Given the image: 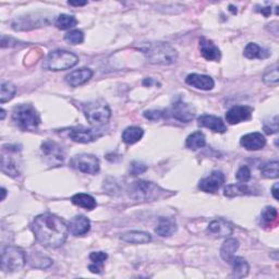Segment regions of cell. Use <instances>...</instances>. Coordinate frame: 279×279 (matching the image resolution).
Here are the masks:
<instances>
[{"instance_id": "cell-10", "label": "cell", "mask_w": 279, "mask_h": 279, "mask_svg": "<svg viewBox=\"0 0 279 279\" xmlns=\"http://www.w3.org/2000/svg\"><path fill=\"white\" fill-rule=\"evenodd\" d=\"M103 135L101 129H87L84 127H76L70 129L69 136L77 143H90Z\"/></svg>"}, {"instance_id": "cell-23", "label": "cell", "mask_w": 279, "mask_h": 279, "mask_svg": "<svg viewBox=\"0 0 279 279\" xmlns=\"http://www.w3.org/2000/svg\"><path fill=\"white\" fill-rule=\"evenodd\" d=\"M155 231H156L157 235L160 237H170L177 231V224L171 218L161 217Z\"/></svg>"}, {"instance_id": "cell-28", "label": "cell", "mask_w": 279, "mask_h": 279, "mask_svg": "<svg viewBox=\"0 0 279 279\" xmlns=\"http://www.w3.org/2000/svg\"><path fill=\"white\" fill-rule=\"evenodd\" d=\"M205 144H206L205 135L200 131L190 134L189 136H188L187 141H185V146L193 151L204 147Z\"/></svg>"}, {"instance_id": "cell-32", "label": "cell", "mask_w": 279, "mask_h": 279, "mask_svg": "<svg viewBox=\"0 0 279 279\" xmlns=\"http://www.w3.org/2000/svg\"><path fill=\"white\" fill-rule=\"evenodd\" d=\"M17 93V87L10 82H3L0 86V103L4 104L6 102H9Z\"/></svg>"}, {"instance_id": "cell-42", "label": "cell", "mask_w": 279, "mask_h": 279, "mask_svg": "<svg viewBox=\"0 0 279 279\" xmlns=\"http://www.w3.org/2000/svg\"><path fill=\"white\" fill-rule=\"evenodd\" d=\"M143 115L146 119L153 121H157L166 116L165 112H161V110H146Z\"/></svg>"}, {"instance_id": "cell-6", "label": "cell", "mask_w": 279, "mask_h": 279, "mask_svg": "<svg viewBox=\"0 0 279 279\" xmlns=\"http://www.w3.org/2000/svg\"><path fill=\"white\" fill-rule=\"evenodd\" d=\"M83 113L90 125L95 126L107 123L110 117H112V110H110L107 104L102 100L86 103L83 106Z\"/></svg>"}, {"instance_id": "cell-26", "label": "cell", "mask_w": 279, "mask_h": 279, "mask_svg": "<svg viewBox=\"0 0 279 279\" xmlns=\"http://www.w3.org/2000/svg\"><path fill=\"white\" fill-rule=\"evenodd\" d=\"M144 131L140 127H128L125 131L122 132V141L126 144H134L143 138Z\"/></svg>"}, {"instance_id": "cell-40", "label": "cell", "mask_w": 279, "mask_h": 279, "mask_svg": "<svg viewBox=\"0 0 279 279\" xmlns=\"http://www.w3.org/2000/svg\"><path fill=\"white\" fill-rule=\"evenodd\" d=\"M264 130L267 134H274L278 132V117L275 116L274 119L264 122Z\"/></svg>"}, {"instance_id": "cell-39", "label": "cell", "mask_w": 279, "mask_h": 279, "mask_svg": "<svg viewBox=\"0 0 279 279\" xmlns=\"http://www.w3.org/2000/svg\"><path fill=\"white\" fill-rule=\"evenodd\" d=\"M236 178L240 182H248V181L251 180V170L248 166H242L240 169L238 170Z\"/></svg>"}, {"instance_id": "cell-37", "label": "cell", "mask_w": 279, "mask_h": 279, "mask_svg": "<svg viewBox=\"0 0 279 279\" xmlns=\"http://www.w3.org/2000/svg\"><path fill=\"white\" fill-rule=\"evenodd\" d=\"M278 80H279V74H278L277 66L269 69L268 71H266L263 76V81L266 84H276V83H278Z\"/></svg>"}, {"instance_id": "cell-13", "label": "cell", "mask_w": 279, "mask_h": 279, "mask_svg": "<svg viewBox=\"0 0 279 279\" xmlns=\"http://www.w3.org/2000/svg\"><path fill=\"white\" fill-rule=\"evenodd\" d=\"M42 151L45 154L50 163L53 165H59L62 164L64 159V153L62 147L58 145L54 141H46L42 144Z\"/></svg>"}, {"instance_id": "cell-31", "label": "cell", "mask_w": 279, "mask_h": 279, "mask_svg": "<svg viewBox=\"0 0 279 279\" xmlns=\"http://www.w3.org/2000/svg\"><path fill=\"white\" fill-rule=\"evenodd\" d=\"M261 218H262V222L265 226L272 227V226H275L277 224L278 212H277L275 207L267 206L262 211Z\"/></svg>"}, {"instance_id": "cell-46", "label": "cell", "mask_w": 279, "mask_h": 279, "mask_svg": "<svg viewBox=\"0 0 279 279\" xmlns=\"http://www.w3.org/2000/svg\"><path fill=\"white\" fill-rule=\"evenodd\" d=\"M258 11L261 12L262 15H264L265 17H268L271 14V9L270 8H263L262 10H258Z\"/></svg>"}, {"instance_id": "cell-5", "label": "cell", "mask_w": 279, "mask_h": 279, "mask_svg": "<svg viewBox=\"0 0 279 279\" xmlns=\"http://www.w3.org/2000/svg\"><path fill=\"white\" fill-rule=\"evenodd\" d=\"M79 62V57L67 50H54L48 54L44 63V68L49 71L68 70L76 66Z\"/></svg>"}, {"instance_id": "cell-8", "label": "cell", "mask_w": 279, "mask_h": 279, "mask_svg": "<svg viewBox=\"0 0 279 279\" xmlns=\"http://www.w3.org/2000/svg\"><path fill=\"white\" fill-rule=\"evenodd\" d=\"M70 166L83 173L96 174L100 171V160L92 154H80L71 159Z\"/></svg>"}, {"instance_id": "cell-47", "label": "cell", "mask_w": 279, "mask_h": 279, "mask_svg": "<svg viewBox=\"0 0 279 279\" xmlns=\"http://www.w3.org/2000/svg\"><path fill=\"white\" fill-rule=\"evenodd\" d=\"M152 83H153V80L151 79V77H150V79H146V80H144V81H143V84H144V85H148V86L152 85Z\"/></svg>"}, {"instance_id": "cell-34", "label": "cell", "mask_w": 279, "mask_h": 279, "mask_svg": "<svg viewBox=\"0 0 279 279\" xmlns=\"http://www.w3.org/2000/svg\"><path fill=\"white\" fill-rule=\"evenodd\" d=\"M77 24L76 19L73 16L60 15L56 20V27L59 30H69L72 29Z\"/></svg>"}, {"instance_id": "cell-15", "label": "cell", "mask_w": 279, "mask_h": 279, "mask_svg": "<svg viewBox=\"0 0 279 279\" xmlns=\"http://www.w3.org/2000/svg\"><path fill=\"white\" fill-rule=\"evenodd\" d=\"M198 122H199V126L210 129L213 132L225 133L227 131V126L225 125L223 119L216 116L202 115L201 117H199Z\"/></svg>"}, {"instance_id": "cell-41", "label": "cell", "mask_w": 279, "mask_h": 279, "mask_svg": "<svg viewBox=\"0 0 279 279\" xmlns=\"http://www.w3.org/2000/svg\"><path fill=\"white\" fill-rule=\"evenodd\" d=\"M147 170V166L140 163V161H133L131 164V168H130V173L132 176H138V174L143 173Z\"/></svg>"}, {"instance_id": "cell-49", "label": "cell", "mask_w": 279, "mask_h": 279, "mask_svg": "<svg viewBox=\"0 0 279 279\" xmlns=\"http://www.w3.org/2000/svg\"><path fill=\"white\" fill-rule=\"evenodd\" d=\"M5 116H6V112L4 109H2V120L5 119Z\"/></svg>"}, {"instance_id": "cell-3", "label": "cell", "mask_w": 279, "mask_h": 279, "mask_svg": "<svg viewBox=\"0 0 279 279\" xmlns=\"http://www.w3.org/2000/svg\"><path fill=\"white\" fill-rule=\"evenodd\" d=\"M12 120L24 131H34L40 126L41 118L36 109L32 105L21 104L12 112Z\"/></svg>"}, {"instance_id": "cell-44", "label": "cell", "mask_w": 279, "mask_h": 279, "mask_svg": "<svg viewBox=\"0 0 279 279\" xmlns=\"http://www.w3.org/2000/svg\"><path fill=\"white\" fill-rule=\"evenodd\" d=\"M278 187L279 184L278 183H275L274 187H272V189H271V194H272V197H274L275 200H278Z\"/></svg>"}, {"instance_id": "cell-35", "label": "cell", "mask_w": 279, "mask_h": 279, "mask_svg": "<svg viewBox=\"0 0 279 279\" xmlns=\"http://www.w3.org/2000/svg\"><path fill=\"white\" fill-rule=\"evenodd\" d=\"M278 167H279V163H278L277 160L270 161V163L265 164L261 168L262 176L264 178H267V179H276V178H278Z\"/></svg>"}, {"instance_id": "cell-18", "label": "cell", "mask_w": 279, "mask_h": 279, "mask_svg": "<svg viewBox=\"0 0 279 279\" xmlns=\"http://www.w3.org/2000/svg\"><path fill=\"white\" fill-rule=\"evenodd\" d=\"M90 229V222L88 218L83 215H77L71 219L69 224V231L75 237L86 235Z\"/></svg>"}, {"instance_id": "cell-29", "label": "cell", "mask_w": 279, "mask_h": 279, "mask_svg": "<svg viewBox=\"0 0 279 279\" xmlns=\"http://www.w3.org/2000/svg\"><path fill=\"white\" fill-rule=\"evenodd\" d=\"M238 249H239L238 240L232 239V238L227 239L224 242L222 249H220V255H222L224 261L227 262V259L230 258L233 254H235Z\"/></svg>"}, {"instance_id": "cell-9", "label": "cell", "mask_w": 279, "mask_h": 279, "mask_svg": "<svg viewBox=\"0 0 279 279\" xmlns=\"http://www.w3.org/2000/svg\"><path fill=\"white\" fill-rule=\"evenodd\" d=\"M167 113L176 120L188 123L192 121L194 119V117H196V108H194L192 105H190V104L184 103L181 100H178L177 102H174L172 104L171 108L168 110Z\"/></svg>"}, {"instance_id": "cell-43", "label": "cell", "mask_w": 279, "mask_h": 279, "mask_svg": "<svg viewBox=\"0 0 279 279\" xmlns=\"http://www.w3.org/2000/svg\"><path fill=\"white\" fill-rule=\"evenodd\" d=\"M88 269L94 272V274H101V271H102V267H100V266H97L95 264H90L88 266Z\"/></svg>"}, {"instance_id": "cell-11", "label": "cell", "mask_w": 279, "mask_h": 279, "mask_svg": "<svg viewBox=\"0 0 279 279\" xmlns=\"http://www.w3.org/2000/svg\"><path fill=\"white\" fill-rule=\"evenodd\" d=\"M225 182V174L222 171H213L209 177L200 181L199 189L206 193H215Z\"/></svg>"}, {"instance_id": "cell-36", "label": "cell", "mask_w": 279, "mask_h": 279, "mask_svg": "<svg viewBox=\"0 0 279 279\" xmlns=\"http://www.w3.org/2000/svg\"><path fill=\"white\" fill-rule=\"evenodd\" d=\"M64 40L71 45H79L84 41V33L80 30L70 31L69 33L64 35Z\"/></svg>"}, {"instance_id": "cell-17", "label": "cell", "mask_w": 279, "mask_h": 279, "mask_svg": "<svg viewBox=\"0 0 279 279\" xmlns=\"http://www.w3.org/2000/svg\"><path fill=\"white\" fill-rule=\"evenodd\" d=\"M93 76V71L87 68H82L79 70H74L72 72L66 75V82L70 86L76 87L82 84L89 81L90 77Z\"/></svg>"}, {"instance_id": "cell-24", "label": "cell", "mask_w": 279, "mask_h": 279, "mask_svg": "<svg viewBox=\"0 0 279 279\" xmlns=\"http://www.w3.org/2000/svg\"><path fill=\"white\" fill-rule=\"evenodd\" d=\"M243 55L248 59H266V58L270 56V53L269 50L259 47L255 43H250L244 48Z\"/></svg>"}, {"instance_id": "cell-20", "label": "cell", "mask_w": 279, "mask_h": 279, "mask_svg": "<svg viewBox=\"0 0 279 279\" xmlns=\"http://www.w3.org/2000/svg\"><path fill=\"white\" fill-rule=\"evenodd\" d=\"M200 50L202 56L209 61H218L222 57L220 50L216 45L204 37L200 40Z\"/></svg>"}, {"instance_id": "cell-1", "label": "cell", "mask_w": 279, "mask_h": 279, "mask_svg": "<svg viewBox=\"0 0 279 279\" xmlns=\"http://www.w3.org/2000/svg\"><path fill=\"white\" fill-rule=\"evenodd\" d=\"M31 227L37 241L46 248H59L68 238L69 226L54 214L38 215Z\"/></svg>"}, {"instance_id": "cell-38", "label": "cell", "mask_w": 279, "mask_h": 279, "mask_svg": "<svg viewBox=\"0 0 279 279\" xmlns=\"http://www.w3.org/2000/svg\"><path fill=\"white\" fill-rule=\"evenodd\" d=\"M107 258H108V255L106 252H102V251L101 252H92L89 254V259L93 262L92 264L100 266V267H102V268H103L104 262H105Z\"/></svg>"}, {"instance_id": "cell-2", "label": "cell", "mask_w": 279, "mask_h": 279, "mask_svg": "<svg viewBox=\"0 0 279 279\" xmlns=\"http://www.w3.org/2000/svg\"><path fill=\"white\" fill-rule=\"evenodd\" d=\"M146 60L152 64L170 66L178 59V53L171 45L164 42H152L143 44L139 48Z\"/></svg>"}, {"instance_id": "cell-7", "label": "cell", "mask_w": 279, "mask_h": 279, "mask_svg": "<svg viewBox=\"0 0 279 279\" xmlns=\"http://www.w3.org/2000/svg\"><path fill=\"white\" fill-rule=\"evenodd\" d=\"M27 263V255L22 249L17 246H7L2 254V269L6 272L20 270Z\"/></svg>"}, {"instance_id": "cell-22", "label": "cell", "mask_w": 279, "mask_h": 279, "mask_svg": "<svg viewBox=\"0 0 279 279\" xmlns=\"http://www.w3.org/2000/svg\"><path fill=\"white\" fill-rule=\"evenodd\" d=\"M120 239L122 241L131 244H144L152 241V237L150 233L144 231H129L123 233Z\"/></svg>"}, {"instance_id": "cell-16", "label": "cell", "mask_w": 279, "mask_h": 279, "mask_svg": "<svg viewBox=\"0 0 279 279\" xmlns=\"http://www.w3.org/2000/svg\"><path fill=\"white\" fill-rule=\"evenodd\" d=\"M185 83L194 88L202 89V90H211L215 83L211 76L199 73H191L187 76Z\"/></svg>"}, {"instance_id": "cell-4", "label": "cell", "mask_w": 279, "mask_h": 279, "mask_svg": "<svg viewBox=\"0 0 279 279\" xmlns=\"http://www.w3.org/2000/svg\"><path fill=\"white\" fill-rule=\"evenodd\" d=\"M165 192L166 191L157 184L145 180L135 181V182L130 185L129 189L130 197L136 201H142V202L159 199L164 196Z\"/></svg>"}, {"instance_id": "cell-14", "label": "cell", "mask_w": 279, "mask_h": 279, "mask_svg": "<svg viewBox=\"0 0 279 279\" xmlns=\"http://www.w3.org/2000/svg\"><path fill=\"white\" fill-rule=\"evenodd\" d=\"M240 144L248 151H258L262 150L265 146L266 139L265 136L259 132L248 133L242 136L241 140H240Z\"/></svg>"}, {"instance_id": "cell-12", "label": "cell", "mask_w": 279, "mask_h": 279, "mask_svg": "<svg viewBox=\"0 0 279 279\" xmlns=\"http://www.w3.org/2000/svg\"><path fill=\"white\" fill-rule=\"evenodd\" d=\"M253 108L249 106H233L226 114V120L229 125H238L240 122L250 120Z\"/></svg>"}, {"instance_id": "cell-48", "label": "cell", "mask_w": 279, "mask_h": 279, "mask_svg": "<svg viewBox=\"0 0 279 279\" xmlns=\"http://www.w3.org/2000/svg\"><path fill=\"white\" fill-rule=\"evenodd\" d=\"M2 193H3L2 201H4V200H5V198H6V194H7V191H6V189H5V188H2Z\"/></svg>"}, {"instance_id": "cell-21", "label": "cell", "mask_w": 279, "mask_h": 279, "mask_svg": "<svg viewBox=\"0 0 279 279\" xmlns=\"http://www.w3.org/2000/svg\"><path fill=\"white\" fill-rule=\"evenodd\" d=\"M227 263H229L232 266V269H233L232 276L233 277L243 278L245 276H248L249 270H250V266L243 257L232 255L230 258L227 259Z\"/></svg>"}, {"instance_id": "cell-19", "label": "cell", "mask_w": 279, "mask_h": 279, "mask_svg": "<svg viewBox=\"0 0 279 279\" xmlns=\"http://www.w3.org/2000/svg\"><path fill=\"white\" fill-rule=\"evenodd\" d=\"M207 230H209L212 235H215L220 238H225L232 235L233 227L229 222H227V220L218 218L213 220V222L209 225Z\"/></svg>"}, {"instance_id": "cell-33", "label": "cell", "mask_w": 279, "mask_h": 279, "mask_svg": "<svg viewBox=\"0 0 279 279\" xmlns=\"http://www.w3.org/2000/svg\"><path fill=\"white\" fill-rule=\"evenodd\" d=\"M29 263L36 268H47L53 264V261L48 257L38 254V253H33L29 257Z\"/></svg>"}, {"instance_id": "cell-45", "label": "cell", "mask_w": 279, "mask_h": 279, "mask_svg": "<svg viewBox=\"0 0 279 279\" xmlns=\"http://www.w3.org/2000/svg\"><path fill=\"white\" fill-rule=\"evenodd\" d=\"M70 6H74V7H81V6H85L87 2H69Z\"/></svg>"}, {"instance_id": "cell-30", "label": "cell", "mask_w": 279, "mask_h": 279, "mask_svg": "<svg viewBox=\"0 0 279 279\" xmlns=\"http://www.w3.org/2000/svg\"><path fill=\"white\" fill-rule=\"evenodd\" d=\"M2 168L5 173H7L10 177H18L20 174V171L18 169V166L16 161L12 160V158L7 156L5 153H3V159H2Z\"/></svg>"}, {"instance_id": "cell-27", "label": "cell", "mask_w": 279, "mask_h": 279, "mask_svg": "<svg viewBox=\"0 0 279 279\" xmlns=\"http://www.w3.org/2000/svg\"><path fill=\"white\" fill-rule=\"evenodd\" d=\"M224 194L227 198L249 196V194H251V190L245 183H233V184H228L225 188Z\"/></svg>"}, {"instance_id": "cell-25", "label": "cell", "mask_w": 279, "mask_h": 279, "mask_svg": "<svg viewBox=\"0 0 279 279\" xmlns=\"http://www.w3.org/2000/svg\"><path fill=\"white\" fill-rule=\"evenodd\" d=\"M71 201H72V203L74 205L80 206V207H82V209H85L87 211H92L97 206L96 200L92 196H89V194H85V193L74 194L72 199H71Z\"/></svg>"}]
</instances>
